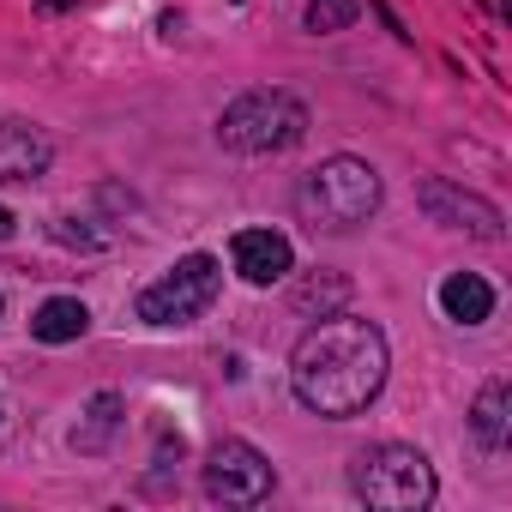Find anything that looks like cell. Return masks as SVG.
Instances as JSON below:
<instances>
[{
	"mask_svg": "<svg viewBox=\"0 0 512 512\" xmlns=\"http://www.w3.org/2000/svg\"><path fill=\"white\" fill-rule=\"evenodd\" d=\"M440 308H446V320H458V326H482V320L494 314V290H488L476 272H452V278L440 284Z\"/></svg>",
	"mask_w": 512,
	"mask_h": 512,
	"instance_id": "obj_11",
	"label": "cell"
},
{
	"mask_svg": "<svg viewBox=\"0 0 512 512\" xmlns=\"http://www.w3.org/2000/svg\"><path fill=\"white\" fill-rule=\"evenodd\" d=\"M272 482H278L272 458L260 446H247V440H223L205 458V494L223 500V506H260L272 494Z\"/></svg>",
	"mask_w": 512,
	"mask_h": 512,
	"instance_id": "obj_6",
	"label": "cell"
},
{
	"mask_svg": "<svg viewBox=\"0 0 512 512\" xmlns=\"http://www.w3.org/2000/svg\"><path fill=\"white\" fill-rule=\"evenodd\" d=\"M350 488L380 512H422L440 482H434V464L416 446L386 440V446H368V452L350 458Z\"/></svg>",
	"mask_w": 512,
	"mask_h": 512,
	"instance_id": "obj_4",
	"label": "cell"
},
{
	"mask_svg": "<svg viewBox=\"0 0 512 512\" xmlns=\"http://www.w3.org/2000/svg\"><path fill=\"white\" fill-rule=\"evenodd\" d=\"M229 253H235V272L247 284H260V290L278 284V278H290V266H296V253H290V241L278 229H241L229 241Z\"/></svg>",
	"mask_w": 512,
	"mask_h": 512,
	"instance_id": "obj_8",
	"label": "cell"
},
{
	"mask_svg": "<svg viewBox=\"0 0 512 512\" xmlns=\"http://www.w3.org/2000/svg\"><path fill=\"white\" fill-rule=\"evenodd\" d=\"M470 428H476V440H482L488 452H500V446H506V380H488V386L476 392Z\"/></svg>",
	"mask_w": 512,
	"mask_h": 512,
	"instance_id": "obj_13",
	"label": "cell"
},
{
	"mask_svg": "<svg viewBox=\"0 0 512 512\" xmlns=\"http://www.w3.org/2000/svg\"><path fill=\"white\" fill-rule=\"evenodd\" d=\"M356 13H362L356 0H308V31H314V37H332V31H344Z\"/></svg>",
	"mask_w": 512,
	"mask_h": 512,
	"instance_id": "obj_14",
	"label": "cell"
},
{
	"mask_svg": "<svg viewBox=\"0 0 512 512\" xmlns=\"http://www.w3.org/2000/svg\"><path fill=\"white\" fill-rule=\"evenodd\" d=\"M296 205H302L308 229L344 235V229H356V223H368V217L380 211V175H374V163H362V157H332V163H320V169L302 181Z\"/></svg>",
	"mask_w": 512,
	"mask_h": 512,
	"instance_id": "obj_2",
	"label": "cell"
},
{
	"mask_svg": "<svg viewBox=\"0 0 512 512\" xmlns=\"http://www.w3.org/2000/svg\"><path fill=\"white\" fill-rule=\"evenodd\" d=\"M49 157H55V145L43 139V127L0 115V181H37L49 169Z\"/></svg>",
	"mask_w": 512,
	"mask_h": 512,
	"instance_id": "obj_9",
	"label": "cell"
},
{
	"mask_svg": "<svg viewBox=\"0 0 512 512\" xmlns=\"http://www.w3.org/2000/svg\"><path fill=\"white\" fill-rule=\"evenodd\" d=\"M217 290H223V266L211 260V253H187V260H175L157 284L139 290L133 314L145 326H193L217 302Z\"/></svg>",
	"mask_w": 512,
	"mask_h": 512,
	"instance_id": "obj_5",
	"label": "cell"
},
{
	"mask_svg": "<svg viewBox=\"0 0 512 512\" xmlns=\"http://www.w3.org/2000/svg\"><path fill=\"white\" fill-rule=\"evenodd\" d=\"M416 205H422L434 223H446V229H470V235H482V241H500V211H494L488 199H476V193L440 181V175H428V181L416 187Z\"/></svg>",
	"mask_w": 512,
	"mask_h": 512,
	"instance_id": "obj_7",
	"label": "cell"
},
{
	"mask_svg": "<svg viewBox=\"0 0 512 512\" xmlns=\"http://www.w3.org/2000/svg\"><path fill=\"white\" fill-rule=\"evenodd\" d=\"M7 235H13V211H7V205H0V241H7Z\"/></svg>",
	"mask_w": 512,
	"mask_h": 512,
	"instance_id": "obj_15",
	"label": "cell"
},
{
	"mask_svg": "<svg viewBox=\"0 0 512 512\" xmlns=\"http://www.w3.org/2000/svg\"><path fill=\"white\" fill-rule=\"evenodd\" d=\"M85 326H91V314H85L79 296H55V302H43L31 314V338L37 344H73V338H85Z\"/></svg>",
	"mask_w": 512,
	"mask_h": 512,
	"instance_id": "obj_12",
	"label": "cell"
},
{
	"mask_svg": "<svg viewBox=\"0 0 512 512\" xmlns=\"http://www.w3.org/2000/svg\"><path fill=\"white\" fill-rule=\"evenodd\" d=\"M217 139L241 157H272L308 139V109L290 91H241L217 115Z\"/></svg>",
	"mask_w": 512,
	"mask_h": 512,
	"instance_id": "obj_3",
	"label": "cell"
},
{
	"mask_svg": "<svg viewBox=\"0 0 512 512\" xmlns=\"http://www.w3.org/2000/svg\"><path fill=\"white\" fill-rule=\"evenodd\" d=\"M386 368H392V350H386V332L374 320L320 314V326L302 332V344L290 356V386L314 416L344 422V416H362L380 398Z\"/></svg>",
	"mask_w": 512,
	"mask_h": 512,
	"instance_id": "obj_1",
	"label": "cell"
},
{
	"mask_svg": "<svg viewBox=\"0 0 512 512\" xmlns=\"http://www.w3.org/2000/svg\"><path fill=\"white\" fill-rule=\"evenodd\" d=\"M121 422H127L121 392H97V398H91V410H85V422L73 428V452H79V458L109 452V446H115V434H121Z\"/></svg>",
	"mask_w": 512,
	"mask_h": 512,
	"instance_id": "obj_10",
	"label": "cell"
}]
</instances>
